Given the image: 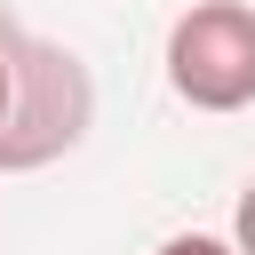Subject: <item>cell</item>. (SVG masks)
Instances as JSON below:
<instances>
[{
  "instance_id": "1",
  "label": "cell",
  "mask_w": 255,
  "mask_h": 255,
  "mask_svg": "<svg viewBox=\"0 0 255 255\" xmlns=\"http://www.w3.org/2000/svg\"><path fill=\"white\" fill-rule=\"evenodd\" d=\"M167 88L191 112H247L255 104V8L191 0L167 24Z\"/></svg>"
},
{
  "instance_id": "2",
  "label": "cell",
  "mask_w": 255,
  "mask_h": 255,
  "mask_svg": "<svg viewBox=\"0 0 255 255\" xmlns=\"http://www.w3.org/2000/svg\"><path fill=\"white\" fill-rule=\"evenodd\" d=\"M8 48H16V112L0 135V167H40L88 128V72L64 48H32V40Z\"/></svg>"
},
{
  "instance_id": "3",
  "label": "cell",
  "mask_w": 255,
  "mask_h": 255,
  "mask_svg": "<svg viewBox=\"0 0 255 255\" xmlns=\"http://www.w3.org/2000/svg\"><path fill=\"white\" fill-rule=\"evenodd\" d=\"M159 255H239V247H231V239H215V231H175Z\"/></svg>"
},
{
  "instance_id": "4",
  "label": "cell",
  "mask_w": 255,
  "mask_h": 255,
  "mask_svg": "<svg viewBox=\"0 0 255 255\" xmlns=\"http://www.w3.org/2000/svg\"><path fill=\"white\" fill-rule=\"evenodd\" d=\"M231 247H239V255H255V183L239 191V215H231Z\"/></svg>"
},
{
  "instance_id": "5",
  "label": "cell",
  "mask_w": 255,
  "mask_h": 255,
  "mask_svg": "<svg viewBox=\"0 0 255 255\" xmlns=\"http://www.w3.org/2000/svg\"><path fill=\"white\" fill-rule=\"evenodd\" d=\"M8 112H16V48L0 40V135H8Z\"/></svg>"
}]
</instances>
